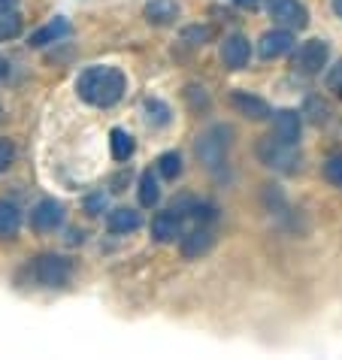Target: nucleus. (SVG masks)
I'll return each instance as SVG.
<instances>
[{
  "label": "nucleus",
  "mask_w": 342,
  "mask_h": 360,
  "mask_svg": "<svg viewBox=\"0 0 342 360\" xmlns=\"http://www.w3.org/2000/svg\"><path fill=\"white\" fill-rule=\"evenodd\" d=\"M127 91V79L118 67H88L79 73L76 79V94L79 100H85L88 106L97 109H109L115 106L118 100L125 97Z\"/></svg>",
  "instance_id": "nucleus-1"
},
{
  "label": "nucleus",
  "mask_w": 342,
  "mask_h": 360,
  "mask_svg": "<svg viewBox=\"0 0 342 360\" xmlns=\"http://www.w3.org/2000/svg\"><path fill=\"white\" fill-rule=\"evenodd\" d=\"M230 134H234L230 127L215 124V127H209V131H203L197 136V158H200V164H203L209 173H218V169L227 164Z\"/></svg>",
  "instance_id": "nucleus-2"
},
{
  "label": "nucleus",
  "mask_w": 342,
  "mask_h": 360,
  "mask_svg": "<svg viewBox=\"0 0 342 360\" xmlns=\"http://www.w3.org/2000/svg\"><path fill=\"white\" fill-rule=\"evenodd\" d=\"M27 276H31L34 288H64L73 276V266L61 255H39L27 264Z\"/></svg>",
  "instance_id": "nucleus-3"
},
{
  "label": "nucleus",
  "mask_w": 342,
  "mask_h": 360,
  "mask_svg": "<svg viewBox=\"0 0 342 360\" xmlns=\"http://www.w3.org/2000/svg\"><path fill=\"white\" fill-rule=\"evenodd\" d=\"M258 158L264 161L270 169H279V173H297L300 169V152L294 143H285L276 134H267L258 143Z\"/></svg>",
  "instance_id": "nucleus-4"
},
{
  "label": "nucleus",
  "mask_w": 342,
  "mask_h": 360,
  "mask_svg": "<svg viewBox=\"0 0 342 360\" xmlns=\"http://www.w3.org/2000/svg\"><path fill=\"white\" fill-rule=\"evenodd\" d=\"M327 58H330L327 39H306L294 52V70L303 76H315L321 73V67H327Z\"/></svg>",
  "instance_id": "nucleus-5"
},
{
  "label": "nucleus",
  "mask_w": 342,
  "mask_h": 360,
  "mask_svg": "<svg viewBox=\"0 0 342 360\" xmlns=\"http://www.w3.org/2000/svg\"><path fill=\"white\" fill-rule=\"evenodd\" d=\"M267 13L276 25L291 27V31H303L309 25V13L300 0H267Z\"/></svg>",
  "instance_id": "nucleus-6"
},
{
  "label": "nucleus",
  "mask_w": 342,
  "mask_h": 360,
  "mask_svg": "<svg viewBox=\"0 0 342 360\" xmlns=\"http://www.w3.org/2000/svg\"><path fill=\"white\" fill-rule=\"evenodd\" d=\"M31 224H34V230H39V233H55V230L64 224V206L52 197L39 200L31 212Z\"/></svg>",
  "instance_id": "nucleus-7"
},
{
  "label": "nucleus",
  "mask_w": 342,
  "mask_h": 360,
  "mask_svg": "<svg viewBox=\"0 0 342 360\" xmlns=\"http://www.w3.org/2000/svg\"><path fill=\"white\" fill-rule=\"evenodd\" d=\"M291 49H294V34H291V27H273V31H267L258 43V52L264 61H276V58L288 55Z\"/></svg>",
  "instance_id": "nucleus-8"
},
{
  "label": "nucleus",
  "mask_w": 342,
  "mask_h": 360,
  "mask_svg": "<svg viewBox=\"0 0 342 360\" xmlns=\"http://www.w3.org/2000/svg\"><path fill=\"white\" fill-rule=\"evenodd\" d=\"M251 61V43L243 34H230L221 43V64L227 70H246Z\"/></svg>",
  "instance_id": "nucleus-9"
},
{
  "label": "nucleus",
  "mask_w": 342,
  "mask_h": 360,
  "mask_svg": "<svg viewBox=\"0 0 342 360\" xmlns=\"http://www.w3.org/2000/svg\"><path fill=\"white\" fill-rule=\"evenodd\" d=\"M213 245H215V233L209 227H194L191 233L182 236V243H179V248H182V257H188V261H197V257H203L213 252Z\"/></svg>",
  "instance_id": "nucleus-10"
},
{
  "label": "nucleus",
  "mask_w": 342,
  "mask_h": 360,
  "mask_svg": "<svg viewBox=\"0 0 342 360\" xmlns=\"http://www.w3.org/2000/svg\"><path fill=\"white\" fill-rule=\"evenodd\" d=\"M152 236L158 243H176V239H182V212H176V209H167V212H158L152 218Z\"/></svg>",
  "instance_id": "nucleus-11"
},
{
  "label": "nucleus",
  "mask_w": 342,
  "mask_h": 360,
  "mask_svg": "<svg viewBox=\"0 0 342 360\" xmlns=\"http://www.w3.org/2000/svg\"><path fill=\"white\" fill-rule=\"evenodd\" d=\"M230 103H234V109L239 115L251 118V122H264V118H273V109H270L267 100H260L255 94L248 91H234L230 94Z\"/></svg>",
  "instance_id": "nucleus-12"
},
{
  "label": "nucleus",
  "mask_w": 342,
  "mask_h": 360,
  "mask_svg": "<svg viewBox=\"0 0 342 360\" xmlns=\"http://www.w3.org/2000/svg\"><path fill=\"white\" fill-rule=\"evenodd\" d=\"M300 127H303V122H300V112L297 109H279V112H273V134L279 139H285V143H300Z\"/></svg>",
  "instance_id": "nucleus-13"
},
{
  "label": "nucleus",
  "mask_w": 342,
  "mask_h": 360,
  "mask_svg": "<svg viewBox=\"0 0 342 360\" xmlns=\"http://www.w3.org/2000/svg\"><path fill=\"white\" fill-rule=\"evenodd\" d=\"M70 34V22L67 18H52V22H46L39 31H34L31 37H27V46L31 49H43V46H49V43H58V39H64Z\"/></svg>",
  "instance_id": "nucleus-14"
},
{
  "label": "nucleus",
  "mask_w": 342,
  "mask_h": 360,
  "mask_svg": "<svg viewBox=\"0 0 342 360\" xmlns=\"http://www.w3.org/2000/svg\"><path fill=\"white\" fill-rule=\"evenodd\" d=\"M139 224H143L139 212L137 209H127V206H118V209H113V212L106 215L109 233H134V230H139Z\"/></svg>",
  "instance_id": "nucleus-15"
},
{
  "label": "nucleus",
  "mask_w": 342,
  "mask_h": 360,
  "mask_svg": "<svg viewBox=\"0 0 342 360\" xmlns=\"http://www.w3.org/2000/svg\"><path fill=\"white\" fill-rule=\"evenodd\" d=\"M143 13L148 25H173L179 18V4L176 0H148Z\"/></svg>",
  "instance_id": "nucleus-16"
},
{
  "label": "nucleus",
  "mask_w": 342,
  "mask_h": 360,
  "mask_svg": "<svg viewBox=\"0 0 342 360\" xmlns=\"http://www.w3.org/2000/svg\"><path fill=\"white\" fill-rule=\"evenodd\" d=\"M22 227V212L13 200H0V239H13Z\"/></svg>",
  "instance_id": "nucleus-17"
},
{
  "label": "nucleus",
  "mask_w": 342,
  "mask_h": 360,
  "mask_svg": "<svg viewBox=\"0 0 342 360\" xmlns=\"http://www.w3.org/2000/svg\"><path fill=\"white\" fill-rule=\"evenodd\" d=\"M143 112H146V122L152 124V127H167L170 124V106L164 103V100H158V97H146L143 100Z\"/></svg>",
  "instance_id": "nucleus-18"
},
{
  "label": "nucleus",
  "mask_w": 342,
  "mask_h": 360,
  "mask_svg": "<svg viewBox=\"0 0 342 360\" xmlns=\"http://www.w3.org/2000/svg\"><path fill=\"white\" fill-rule=\"evenodd\" d=\"M160 200V188H158V176L152 173V169H146L143 176H139V203H143L146 209L158 206Z\"/></svg>",
  "instance_id": "nucleus-19"
},
{
  "label": "nucleus",
  "mask_w": 342,
  "mask_h": 360,
  "mask_svg": "<svg viewBox=\"0 0 342 360\" xmlns=\"http://www.w3.org/2000/svg\"><path fill=\"white\" fill-rule=\"evenodd\" d=\"M113 158L115 161H127L130 155H134V148H137V143H134V136H130L125 127H113Z\"/></svg>",
  "instance_id": "nucleus-20"
},
{
  "label": "nucleus",
  "mask_w": 342,
  "mask_h": 360,
  "mask_svg": "<svg viewBox=\"0 0 342 360\" xmlns=\"http://www.w3.org/2000/svg\"><path fill=\"white\" fill-rule=\"evenodd\" d=\"M18 34H22V15H18L15 9H4V13H0V43L13 39Z\"/></svg>",
  "instance_id": "nucleus-21"
},
{
  "label": "nucleus",
  "mask_w": 342,
  "mask_h": 360,
  "mask_svg": "<svg viewBox=\"0 0 342 360\" xmlns=\"http://www.w3.org/2000/svg\"><path fill=\"white\" fill-rule=\"evenodd\" d=\"M179 173H182V158H179V152H164L158 158V176L160 179H170V182H173Z\"/></svg>",
  "instance_id": "nucleus-22"
},
{
  "label": "nucleus",
  "mask_w": 342,
  "mask_h": 360,
  "mask_svg": "<svg viewBox=\"0 0 342 360\" xmlns=\"http://www.w3.org/2000/svg\"><path fill=\"white\" fill-rule=\"evenodd\" d=\"M324 179H327L330 185L342 188V152L339 155H330L327 161H324Z\"/></svg>",
  "instance_id": "nucleus-23"
},
{
  "label": "nucleus",
  "mask_w": 342,
  "mask_h": 360,
  "mask_svg": "<svg viewBox=\"0 0 342 360\" xmlns=\"http://www.w3.org/2000/svg\"><path fill=\"white\" fill-rule=\"evenodd\" d=\"M185 37V43H191V46H206L209 39H213V31H209V27H188V31L182 34Z\"/></svg>",
  "instance_id": "nucleus-24"
},
{
  "label": "nucleus",
  "mask_w": 342,
  "mask_h": 360,
  "mask_svg": "<svg viewBox=\"0 0 342 360\" xmlns=\"http://www.w3.org/2000/svg\"><path fill=\"white\" fill-rule=\"evenodd\" d=\"M327 91H334L336 97H342V61L336 67H330V73H327Z\"/></svg>",
  "instance_id": "nucleus-25"
},
{
  "label": "nucleus",
  "mask_w": 342,
  "mask_h": 360,
  "mask_svg": "<svg viewBox=\"0 0 342 360\" xmlns=\"http://www.w3.org/2000/svg\"><path fill=\"white\" fill-rule=\"evenodd\" d=\"M13 158H15V148H13V143H6V139H0V173L13 164Z\"/></svg>",
  "instance_id": "nucleus-26"
},
{
  "label": "nucleus",
  "mask_w": 342,
  "mask_h": 360,
  "mask_svg": "<svg viewBox=\"0 0 342 360\" xmlns=\"http://www.w3.org/2000/svg\"><path fill=\"white\" fill-rule=\"evenodd\" d=\"M100 206H106V200H103V194H97V197H91V200H88V215H100L97 212V209Z\"/></svg>",
  "instance_id": "nucleus-27"
},
{
  "label": "nucleus",
  "mask_w": 342,
  "mask_h": 360,
  "mask_svg": "<svg viewBox=\"0 0 342 360\" xmlns=\"http://www.w3.org/2000/svg\"><path fill=\"white\" fill-rule=\"evenodd\" d=\"M15 4L18 0H0V13H4V9H15Z\"/></svg>",
  "instance_id": "nucleus-28"
},
{
  "label": "nucleus",
  "mask_w": 342,
  "mask_h": 360,
  "mask_svg": "<svg viewBox=\"0 0 342 360\" xmlns=\"http://www.w3.org/2000/svg\"><path fill=\"white\" fill-rule=\"evenodd\" d=\"M330 6H334V13H336V18H342V0H334V4H330Z\"/></svg>",
  "instance_id": "nucleus-29"
},
{
  "label": "nucleus",
  "mask_w": 342,
  "mask_h": 360,
  "mask_svg": "<svg viewBox=\"0 0 342 360\" xmlns=\"http://www.w3.org/2000/svg\"><path fill=\"white\" fill-rule=\"evenodd\" d=\"M234 4H239V6H258V0H234Z\"/></svg>",
  "instance_id": "nucleus-30"
},
{
  "label": "nucleus",
  "mask_w": 342,
  "mask_h": 360,
  "mask_svg": "<svg viewBox=\"0 0 342 360\" xmlns=\"http://www.w3.org/2000/svg\"><path fill=\"white\" fill-rule=\"evenodd\" d=\"M4 76H6V61L0 58V79H4Z\"/></svg>",
  "instance_id": "nucleus-31"
}]
</instances>
